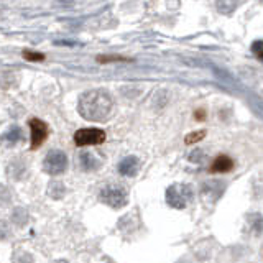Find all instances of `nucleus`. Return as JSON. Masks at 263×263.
Instances as JSON below:
<instances>
[{
    "label": "nucleus",
    "instance_id": "1",
    "mask_svg": "<svg viewBox=\"0 0 263 263\" xmlns=\"http://www.w3.org/2000/svg\"><path fill=\"white\" fill-rule=\"evenodd\" d=\"M114 109L112 96L102 89H92L87 90L78 102V110L86 120L90 122H102L110 115Z\"/></svg>",
    "mask_w": 263,
    "mask_h": 263
},
{
    "label": "nucleus",
    "instance_id": "2",
    "mask_svg": "<svg viewBox=\"0 0 263 263\" xmlns=\"http://www.w3.org/2000/svg\"><path fill=\"white\" fill-rule=\"evenodd\" d=\"M99 201L104 202L105 205H109V208L120 209V208H123V205H127V202H128V193L122 186L109 184V186H105L104 189H101Z\"/></svg>",
    "mask_w": 263,
    "mask_h": 263
},
{
    "label": "nucleus",
    "instance_id": "3",
    "mask_svg": "<svg viewBox=\"0 0 263 263\" xmlns=\"http://www.w3.org/2000/svg\"><path fill=\"white\" fill-rule=\"evenodd\" d=\"M43 170L51 176H60L68 170V156L61 150H51L43 160Z\"/></svg>",
    "mask_w": 263,
    "mask_h": 263
},
{
    "label": "nucleus",
    "instance_id": "4",
    "mask_svg": "<svg viewBox=\"0 0 263 263\" xmlns=\"http://www.w3.org/2000/svg\"><path fill=\"white\" fill-rule=\"evenodd\" d=\"M72 140L76 146L101 145L105 142V132L101 128H81L74 134Z\"/></svg>",
    "mask_w": 263,
    "mask_h": 263
},
{
    "label": "nucleus",
    "instance_id": "5",
    "mask_svg": "<svg viewBox=\"0 0 263 263\" xmlns=\"http://www.w3.org/2000/svg\"><path fill=\"white\" fill-rule=\"evenodd\" d=\"M30 125V130H31V143H30V148L31 150H36L41 145L46 142V138L49 135V128L48 125L40 119H30L28 122Z\"/></svg>",
    "mask_w": 263,
    "mask_h": 263
},
{
    "label": "nucleus",
    "instance_id": "6",
    "mask_svg": "<svg viewBox=\"0 0 263 263\" xmlns=\"http://www.w3.org/2000/svg\"><path fill=\"white\" fill-rule=\"evenodd\" d=\"M191 197V189L189 187H184V186H171L168 191H166V201L173 208H184L187 199Z\"/></svg>",
    "mask_w": 263,
    "mask_h": 263
},
{
    "label": "nucleus",
    "instance_id": "7",
    "mask_svg": "<svg viewBox=\"0 0 263 263\" xmlns=\"http://www.w3.org/2000/svg\"><path fill=\"white\" fill-rule=\"evenodd\" d=\"M79 166L82 171H96L102 166V161L97 158V156L94 153H90V152H82L79 153Z\"/></svg>",
    "mask_w": 263,
    "mask_h": 263
},
{
    "label": "nucleus",
    "instance_id": "8",
    "mask_svg": "<svg viewBox=\"0 0 263 263\" xmlns=\"http://www.w3.org/2000/svg\"><path fill=\"white\" fill-rule=\"evenodd\" d=\"M138 168H140V161L137 156H125L120 163H119V173L122 176H135L138 173Z\"/></svg>",
    "mask_w": 263,
    "mask_h": 263
},
{
    "label": "nucleus",
    "instance_id": "9",
    "mask_svg": "<svg viewBox=\"0 0 263 263\" xmlns=\"http://www.w3.org/2000/svg\"><path fill=\"white\" fill-rule=\"evenodd\" d=\"M234 160L227 155H219L216 160L212 161L209 171L211 173H229L234 170Z\"/></svg>",
    "mask_w": 263,
    "mask_h": 263
},
{
    "label": "nucleus",
    "instance_id": "10",
    "mask_svg": "<svg viewBox=\"0 0 263 263\" xmlns=\"http://www.w3.org/2000/svg\"><path fill=\"white\" fill-rule=\"evenodd\" d=\"M7 173H8V176H10L12 179L20 181L25 176V173H27V164H25L22 160H13L12 163H8Z\"/></svg>",
    "mask_w": 263,
    "mask_h": 263
},
{
    "label": "nucleus",
    "instance_id": "11",
    "mask_svg": "<svg viewBox=\"0 0 263 263\" xmlns=\"http://www.w3.org/2000/svg\"><path fill=\"white\" fill-rule=\"evenodd\" d=\"M22 137H23V134H22V130H20V127H12L10 130L7 132V134L4 135V142L7 143V145H15V143H18L20 140H22Z\"/></svg>",
    "mask_w": 263,
    "mask_h": 263
},
{
    "label": "nucleus",
    "instance_id": "12",
    "mask_svg": "<svg viewBox=\"0 0 263 263\" xmlns=\"http://www.w3.org/2000/svg\"><path fill=\"white\" fill-rule=\"evenodd\" d=\"M12 222H13L15 226L23 227V226L28 222V212L25 211L23 208H16V209H13V212H12Z\"/></svg>",
    "mask_w": 263,
    "mask_h": 263
},
{
    "label": "nucleus",
    "instance_id": "13",
    "mask_svg": "<svg viewBox=\"0 0 263 263\" xmlns=\"http://www.w3.org/2000/svg\"><path fill=\"white\" fill-rule=\"evenodd\" d=\"M64 191H66V187L60 181H53V183L48 186V194L51 196L53 199H61L64 196Z\"/></svg>",
    "mask_w": 263,
    "mask_h": 263
},
{
    "label": "nucleus",
    "instance_id": "14",
    "mask_svg": "<svg viewBox=\"0 0 263 263\" xmlns=\"http://www.w3.org/2000/svg\"><path fill=\"white\" fill-rule=\"evenodd\" d=\"M204 137H205V130H197V132H193V134L186 135L184 143H186V145L197 143V142H201V140H202Z\"/></svg>",
    "mask_w": 263,
    "mask_h": 263
},
{
    "label": "nucleus",
    "instance_id": "15",
    "mask_svg": "<svg viewBox=\"0 0 263 263\" xmlns=\"http://www.w3.org/2000/svg\"><path fill=\"white\" fill-rule=\"evenodd\" d=\"M12 201V191H8L5 186H0V205H7Z\"/></svg>",
    "mask_w": 263,
    "mask_h": 263
},
{
    "label": "nucleus",
    "instance_id": "16",
    "mask_svg": "<svg viewBox=\"0 0 263 263\" xmlns=\"http://www.w3.org/2000/svg\"><path fill=\"white\" fill-rule=\"evenodd\" d=\"M22 54H23L25 60H28V61H45V54L33 53V51H30V49H25Z\"/></svg>",
    "mask_w": 263,
    "mask_h": 263
},
{
    "label": "nucleus",
    "instance_id": "17",
    "mask_svg": "<svg viewBox=\"0 0 263 263\" xmlns=\"http://www.w3.org/2000/svg\"><path fill=\"white\" fill-rule=\"evenodd\" d=\"M13 263H33V258L28 253H18V255H15Z\"/></svg>",
    "mask_w": 263,
    "mask_h": 263
},
{
    "label": "nucleus",
    "instance_id": "18",
    "mask_svg": "<svg viewBox=\"0 0 263 263\" xmlns=\"http://www.w3.org/2000/svg\"><path fill=\"white\" fill-rule=\"evenodd\" d=\"M252 49H253V53L257 54L258 60L263 61V41H257V43L252 46Z\"/></svg>",
    "mask_w": 263,
    "mask_h": 263
},
{
    "label": "nucleus",
    "instance_id": "19",
    "mask_svg": "<svg viewBox=\"0 0 263 263\" xmlns=\"http://www.w3.org/2000/svg\"><path fill=\"white\" fill-rule=\"evenodd\" d=\"M8 235H10V229H8V224L5 220H0V238H7Z\"/></svg>",
    "mask_w": 263,
    "mask_h": 263
},
{
    "label": "nucleus",
    "instance_id": "20",
    "mask_svg": "<svg viewBox=\"0 0 263 263\" xmlns=\"http://www.w3.org/2000/svg\"><path fill=\"white\" fill-rule=\"evenodd\" d=\"M99 63H114V61H127L125 58H120V56H110V58H105V56H101L97 58Z\"/></svg>",
    "mask_w": 263,
    "mask_h": 263
},
{
    "label": "nucleus",
    "instance_id": "21",
    "mask_svg": "<svg viewBox=\"0 0 263 263\" xmlns=\"http://www.w3.org/2000/svg\"><path fill=\"white\" fill-rule=\"evenodd\" d=\"M194 117H196V120H204L205 119V112L204 110H196Z\"/></svg>",
    "mask_w": 263,
    "mask_h": 263
},
{
    "label": "nucleus",
    "instance_id": "22",
    "mask_svg": "<svg viewBox=\"0 0 263 263\" xmlns=\"http://www.w3.org/2000/svg\"><path fill=\"white\" fill-rule=\"evenodd\" d=\"M56 263H66V261H63V260H60V261H56Z\"/></svg>",
    "mask_w": 263,
    "mask_h": 263
}]
</instances>
